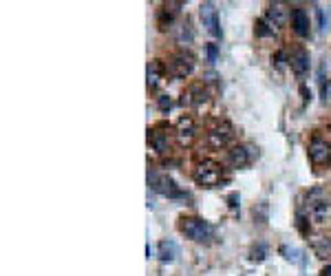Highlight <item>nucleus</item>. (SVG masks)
Returning a JSON list of instances; mask_svg holds the SVG:
<instances>
[{
	"label": "nucleus",
	"instance_id": "nucleus-8",
	"mask_svg": "<svg viewBox=\"0 0 331 276\" xmlns=\"http://www.w3.org/2000/svg\"><path fill=\"white\" fill-rule=\"evenodd\" d=\"M199 16H201V22L203 27L208 29L214 38H221L223 31H221V22H218V11L214 3H201V7H199Z\"/></svg>",
	"mask_w": 331,
	"mask_h": 276
},
{
	"label": "nucleus",
	"instance_id": "nucleus-6",
	"mask_svg": "<svg viewBox=\"0 0 331 276\" xmlns=\"http://www.w3.org/2000/svg\"><path fill=\"white\" fill-rule=\"evenodd\" d=\"M232 139H234V126L230 122H218L216 126H212V129L205 133V141H208V146L214 148V150L225 148Z\"/></svg>",
	"mask_w": 331,
	"mask_h": 276
},
{
	"label": "nucleus",
	"instance_id": "nucleus-22",
	"mask_svg": "<svg viewBox=\"0 0 331 276\" xmlns=\"http://www.w3.org/2000/svg\"><path fill=\"white\" fill-rule=\"evenodd\" d=\"M265 257H267V245H265V243H256L250 250V259L252 261H263Z\"/></svg>",
	"mask_w": 331,
	"mask_h": 276
},
{
	"label": "nucleus",
	"instance_id": "nucleus-16",
	"mask_svg": "<svg viewBox=\"0 0 331 276\" xmlns=\"http://www.w3.org/2000/svg\"><path fill=\"white\" fill-rule=\"evenodd\" d=\"M148 141H150V146H152V150L159 153V155H166L168 153V133H166L161 126H157V129H152L148 131Z\"/></svg>",
	"mask_w": 331,
	"mask_h": 276
},
{
	"label": "nucleus",
	"instance_id": "nucleus-18",
	"mask_svg": "<svg viewBox=\"0 0 331 276\" xmlns=\"http://www.w3.org/2000/svg\"><path fill=\"white\" fill-rule=\"evenodd\" d=\"M311 250L318 259H329L331 257V237H316L311 241Z\"/></svg>",
	"mask_w": 331,
	"mask_h": 276
},
{
	"label": "nucleus",
	"instance_id": "nucleus-1",
	"mask_svg": "<svg viewBox=\"0 0 331 276\" xmlns=\"http://www.w3.org/2000/svg\"><path fill=\"white\" fill-rule=\"evenodd\" d=\"M331 210V201H329V192L322 186H316L307 192V217L314 223H324Z\"/></svg>",
	"mask_w": 331,
	"mask_h": 276
},
{
	"label": "nucleus",
	"instance_id": "nucleus-24",
	"mask_svg": "<svg viewBox=\"0 0 331 276\" xmlns=\"http://www.w3.org/2000/svg\"><path fill=\"white\" fill-rule=\"evenodd\" d=\"M320 97H322V102H324V104H331V78H329V80H322Z\"/></svg>",
	"mask_w": 331,
	"mask_h": 276
},
{
	"label": "nucleus",
	"instance_id": "nucleus-10",
	"mask_svg": "<svg viewBox=\"0 0 331 276\" xmlns=\"http://www.w3.org/2000/svg\"><path fill=\"white\" fill-rule=\"evenodd\" d=\"M309 159L314 161L316 166L329 164L331 161V144L322 137H314L309 141Z\"/></svg>",
	"mask_w": 331,
	"mask_h": 276
},
{
	"label": "nucleus",
	"instance_id": "nucleus-13",
	"mask_svg": "<svg viewBox=\"0 0 331 276\" xmlns=\"http://www.w3.org/2000/svg\"><path fill=\"white\" fill-rule=\"evenodd\" d=\"M289 66H291V71H294L298 78L307 76V71H309V53L305 51L302 46L294 49L289 53Z\"/></svg>",
	"mask_w": 331,
	"mask_h": 276
},
{
	"label": "nucleus",
	"instance_id": "nucleus-17",
	"mask_svg": "<svg viewBox=\"0 0 331 276\" xmlns=\"http://www.w3.org/2000/svg\"><path fill=\"white\" fill-rule=\"evenodd\" d=\"M177 254H179V247L175 241H161V243L157 245V257L161 263H172V261L177 259Z\"/></svg>",
	"mask_w": 331,
	"mask_h": 276
},
{
	"label": "nucleus",
	"instance_id": "nucleus-19",
	"mask_svg": "<svg viewBox=\"0 0 331 276\" xmlns=\"http://www.w3.org/2000/svg\"><path fill=\"white\" fill-rule=\"evenodd\" d=\"M175 40H177V44H192V40H195V29L188 24V22H179L175 27Z\"/></svg>",
	"mask_w": 331,
	"mask_h": 276
},
{
	"label": "nucleus",
	"instance_id": "nucleus-9",
	"mask_svg": "<svg viewBox=\"0 0 331 276\" xmlns=\"http://www.w3.org/2000/svg\"><path fill=\"white\" fill-rule=\"evenodd\" d=\"M252 159H254V148L245 146V144L232 146L228 155H225V161H228V166H232V168H245L252 164Z\"/></svg>",
	"mask_w": 331,
	"mask_h": 276
},
{
	"label": "nucleus",
	"instance_id": "nucleus-5",
	"mask_svg": "<svg viewBox=\"0 0 331 276\" xmlns=\"http://www.w3.org/2000/svg\"><path fill=\"white\" fill-rule=\"evenodd\" d=\"M148 186H150V190H155L157 194H163V197H170V199L183 197V192L179 190V186L175 184V179L168 172L148 170Z\"/></svg>",
	"mask_w": 331,
	"mask_h": 276
},
{
	"label": "nucleus",
	"instance_id": "nucleus-7",
	"mask_svg": "<svg viewBox=\"0 0 331 276\" xmlns=\"http://www.w3.org/2000/svg\"><path fill=\"white\" fill-rule=\"evenodd\" d=\"M208 99H210V93H208V89H205V84L203 82H195L183 91L181 106H185V109H199V106H203Z\"/></svg>",
	"mask_w": 331,
	"mask_h": 276
},
{
	"label": "nucleus",
	"instance_id": "nucleus-3",
	"mask_svg": "<svg viewBox=\"0 0 331 276\" xmlns=\"http://www.w3.org/2000/svg\"><path fill=\"white\" fill-rule=\"evenodd\" d=\"M179 230L185 239L190 241H197V243H203V241H210L214 230L212 225L208 223L205 219H199V217H183L181 223H179Z\"/></svg>",
	"mask_w": 331,
	"mask_h": 276
},
{
	"label": "nucleus",
	"instance_id": "nucleus-29",
	"mask_svg": "<svg viewBox=\"0 0 331 276\" xmlns=\"http://www.w3.org/2000/svg\"><path fill=\"white\" fill-rule=\"evenodd\" d=\"M320 276H331V263H327V265L322 267V270H320Z\"/></svg>",
	"mask_w": 331,
	"mask_h": 276
},
{
	"label": "nucleus",
	"instance_id": "nucleus-14",
	"mask_svg": "<svg viewBox=\"0 0 331 276\" xmlns=\"http://www.w3.org/2000/svg\"><path fill=\"white\" fill-rule=\"evenodd\" d=\"M291 27H294V31H296V36H300V38H307L309 36V13L302 9V7H294L291 9Z\"/></svg>",
	"mask_w": 331,
	"mask_h": 276
},
{
	"label": "nucleus",
	"instance_id": "nucleus-2",
	"mask_svg": "<svg viewBox=\"0 0 331 276\" xmlns=\"http://www.w3.org/2000/svg\"><path fill=\"white\" fill-rule=\"evenodd\" d=\"M192 177H195L197 186H201V188H216L223 181V168L218 166L216 161L205 159V161H199L195 166Z\"/></svg>",
	"mask_w": 331,
	"mask_h": 276
},
{
	"label": "nucleus",
	"instance_id": "nucleus-23",
	"mask_svg": "<svg viewBox=\"0 0 331 276\" xmlns=\"http://www.w3.org/2000/svg\"><path fill=\"white\" fill-rule=\"evenodd\" d=\"M252 214H254V219L258 221V223H265L267 221V204H258V206H254V210H252Z\"/></svg>",
	"mask_w": 331,
	"mask_h": 276
},
{
	"label": "nucleus",
	"instance_id": "nucleus-12",
	"mask_svg": "<svg viewBox=\"0 0 331 276\" xmlns=\"http://www.w3.org/2000/svg\"><path fill=\"white\" fill-rule=\"evenodd\" d=\"M175 135H177V141H179V144H181V146H190V144H192V139H195V135H197L195 119H192L190 115L179 117Z\"/></svg>",
	"mask_w": 331,
	"mask_h": 276
},
{
	"label": "nucleus",
	"instance_id": "nucleus-15",
	"mask_svg": "<svg viewBox=\"0 0 331 276\" xmlns=\"http://www.w3.org/2000/svg\"><path fill=\"white\" fill-rule=\"evenodd\" d=\"M166 78V66L161 60H150L148 69H146V82H148V89H157L159 84L163 82Z\"/></svg>",
	"mask_w": 331,
	"mask_h": 276
},
{
	"label": "nucleus",
	"instance_id": "nucleus-30",
	"mask_svg": "<svg viewBox=\"0 0 331 276\" xmlns=\"http://www.w3.org/2000/svg\"><path fill=\"white\" fill-rule=\"evenodd\" d=\"M300 93L305 95V99H311V93L307 91V86H300Z\"/></svg>",
	"mask_w": 331,
	"mask_h": 276
},
{
	"label": "nucleus",
	"instance_id": "nucleus-27",
	"mask_svg": "<svg viewBox=\"0 0 331 276\" xmlns=\"http://www.w3.org/2000/svg\"><path fill=\"white\" fill-rule=\"evenodd\" d=\"M216 56H218L216 44H208V60H210V62H216Z\"/></svg>",
	"mask_w": 331,
	"mask_h": 276
},
{
	"label": "nucleus",
	"instance_id": "nucleus-25",
	"mask_svg": "<svg viewBox=\"0 0 331 276\" xmlns=\"http://www.w3.org/2000/svg\"><path fill=\"white\" fill-rule=\"evenodd\" d=\"M157 109L161 111V113H168L172 109V99L168 95H159L157 97Z\"/></svg>",
	"mask_w": 331,
	"mask_h": 276
},
{
	"label": "nucleus",
	"instance_id": "nucleus-20",
	"mask_svg": "<svg viewBox=\"0 0 331 276\" xmlns=\"http://www.w3.org/2000/svg\"><path fill=\"white\" fill-rule=\"evenodd\" d=\"M274 33H276V29H274V27H271L265 18H261V20L256 22V36H258V38H271Z\"/></svg>",
	"mask_w": 331,
	"mask_h": 276
},
{
	"label": "nucleus",
	"instance_id": "nucleus-4",
	"mask_svg": "<svg viewBox=\"0 0 331 276\" xmlns=\"http://www.w3.org/2000/svg\"><path fill=\"white\" fill-rule=\"evenodd\" d=\"M197 66V58L192 56L190 51H177L172 53L170 60H168V73L175 80H185L192 76V71H195Z\"/></svg>",
	"mask_w": 331,
	"mask_h": 276
},
{
	"label": "nucleus",
	"instance_id": "nucleus-21",
	"mask_svg": "<svg viewBox=\"0 0 331 276\" xmlns=\"http://www.w3.org/2000/svg\"><path fill=\"white\" fill-rule=\"evenodd\" d=\"M281 254L287 261H291V263H302V259H300V250H296V247H289V245H281Z\"/></svg>",
	"mask_w": 331,
	"mask_h": 276
},
{
	"label": "nucleus",
	"instance_id": "nucleus-26",
	"mask_svg": "<svg viewBox=\"0 0 331 276\" xmlns=\"http://www.w3.org/2000/svg\"><path fill=\"white\" fill-rule=\"evenodd\" d=\"M238 201H241L238 192H230V194H228V206L232 208V210H236V208H238Z\"/></svg>",
	"mask_w": 331,
	"mask_h": 276
},
{
	"label": "nucleus",
	"instance_id": "nucleus-11",
	"mask_svg": "<svg viewBox=\"0 0 331 276\" xmlns=\"http://www.w3.org/2000/svg\"><path fill=\"white\" fill-rule=\"evenodd\" d=\"M265 20L274 27V29H281V27L287 24L289 20V9L285 3H269L267 11H265Z\"/></svg>",
	"mask_w": 331,
	"mask_h": 276
},
{
	"label": "nucleus",
	"instance_id": "nucleus-28",
	"mask_svg": "<svg viewBox=\"0 0 331 276\" xmlns=\"http://www.w3.org/2000/svg\"><path fill=\"white\" fill-rule=\"evenodd\" d=\"M316 16H318V27H320V29H324V13H322L320 7H316Z\"/></svg>",
	"mask_w": 331,
	"mask_h": 276
}]
</instances>
